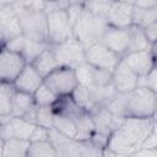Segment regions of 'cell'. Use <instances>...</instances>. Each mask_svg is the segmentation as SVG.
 Listing matches in <instances>:
<instances>
[{"label": "cell", "mask_w": 157, "mask_h": 157, "mask_svg": "<svg viewBox=\"0 0 157 157\" xmlns=\"http://www.w3.org/2000/svg\"><path fill=\"white\" fill-rule=\"evenodd\" d=\"M156 129L155 117L151 118H121L110 131L103 155L134 156L145 139Z\"/></svg>", "instance_id": "obj_1"}, {"label": "cell", "mask_w": 157, "mask_h": 157, "mask_svg": "<svg viewBox=\"0 0 157 157\" xmlns=\"http://www.w3.org/2000/svg\"><path fill=\"white\" fill-rule=\"evenodd\" d=\"M105 108L119 118H151L156 115L157 92L137 86L126 93H117Z\"/></svg>", "instance_id": "obj_2"}, {"label": "cell", "mask_w": 157, "mask_h": 157, "mask_svg": "<svg viewBox=\"0 0 157 157\" xmlns=\"http://www.w3.org/2000/svg\"><path fill=\"white\" fill-rule=\"evenodd\" d=\"M107 27L108 25L103 17L93 15L83 7V11L72 26V36L83 48H87L101 42Z\"/></svg>", "instance_id": "obj_3"}, {"label": "cell", "mask_w": 157, "mask_h": 157, "mask_svg": "<svg viewBox=\"0 0 157 157\" xmlns=\"http://www.w3.org/2000/svg\"><path fill=\"white\" fill-rule=\"evenodd\" d=\"M12 6L17 13L22 34H25L26 37L33 40L48 43L47 40V13L44 11L27 10L17 4H13Z\"/></svg>", "instance_id": "obj_4"}, {"label": "cell", "mask_w": 157, "mask_h": 157, "mask_svg": "<svg viewBox=\"0 0 157 157\" xmlns=\"http://www.w3.org/2000/svg\"><path fill=\"white\" fill-rule=\"evenodd\" d=\"M47 13V40L48 44H59L72 38V25L66 10H54Z\"/></svg>", "instance_id": "obj_5"}, {"label": "cell", "mask_w": 157, "mask_h": 157, "mask_svg": "<svg viewBox=\"0 0 157 157\" xmlns=\"http://www.w3.org/2000/svg\"><path fill=\"white\" fill-rule=\"evenodd\" d=\"M43 83L58 97L71 94L78 85L75 69L70 66H58L43 77Z\"/></svg>", "instance_id": "obj_6"}, {"label": "cell", "mask_w": 157, "mask_h": 157, "mask_svg": "<svg viewBox=\"0 0 157 157\" xmlns=\"http://www.w3.org/2000/svg\"><path fill=\"white\" fill-rule=\"evenodd\" d=\"M120 59L121 56L119 54H117L101 42L85 48V61L109 74H112V71L115 69Z\"/></svg>", "instance_id": "obj_7"}, {"label": "cell", "mask_w": 157, "mask_h": 157, "mask_svg": "<svg viewBox=\"0 0 157 157\" xmlns=\"http://www.w3.org/2000/svg\"><path fill=\"white\" fill-rule=\"evenodd\" d=\"M59 66L76 67L85 63V48L72 37L59 44H49Z\"/></svg>", "instance_id": "obj_8"}, {"label": "cell", "mask_w": 157, "mask_h": 157, "mask_svg": "<svg viewBox=\"0 0 157 157\" xmlns=\"http://www.w3.org/2000/svg\"><path fill=\"white\" fill-rule=\"evenodd\" d=\"M27 60L17 52L7 48H0V81L12 83L21 70L26 66Z\"/></svg>", "instance_id": "obj_9"}, {"label": "cell", "mask_w": 157, "mask_h": 157, "mask_svg": "<svg viewBox=\"0 0 157 157\" xmlns=\"http://www.w3.org/2000/svg\"><path fill=\"white\" fill-rule=\"evenodd\" d=\"M156 44L148 49L136 50L126 53L121 56L123 61L137 75L142 76L156 67V54H155Z\"/></svg>", "instance_id": "obj_10"}, {"label": "cell", "mask_w": 157, "mask_h": 157, "mask_svg": "<svg viewBox=\"0 0 157 157\" xmlns=\"http://www.w3.org/2000/svg\"><path fill=\"white\" fill-rule=\"evenodd\" d=\"M75 74L77 77L78 85L86 88L101 87L110 83V74L103 70H99L86 61L75 67Z\"/></svg>", "instance_id": "obj_11"}, {"label": "cell", "mask_w": 157, "mask_h": 157, "mask_svg": "<svg viewBox=\"0 0 157 157\" xmlns=\"http://www.w3.org/2000/svg\"><path fill=\"white\" fill-rule=\"evenodd\" d=\"M110 83L117 93H126L139 86V76L120 59L110 74Z\"/></svg>", "instance_id": "obj_12"}, {"label": "cell", "mask_w": 157, "mask_h": 157, "mask_svg": "<svg viewBox=\"0 0 157 157\" xmlns=\"http://www.w3.org/2000/svg\"><path fill=\"white\" fill-rule=\"evenodd\" d=\"M132 7L131 4L113 0L104 17L107 25L117 28L130 27L132 25Z\"/></svg>", "instance_id": "obj_13"}, {"label": "cell", "mask_w": 157, "mask_h": 157, "mask_svg": "<svg viewBox=\"0 0 157 157\" xmlns=\"http://www.w3.org/2000/svg\"><path fill=\"white\" fill-rule=\"evenodd\" d=\"M34 126H36L34 123L25 118L9 117L2 123H0V135L4 139L18 137V139L29 140Z\"/></svg>", "instance_id": "obj_14"}, {"label": "cell", "mask_w": 157, "mask_h": 157, "mask_svg": "<svg viewBox=\"0 0 157 157\" xmlns=\"http://www.w3.org/2000/svg\"><path fill=\"white\" fill-rule=\"evenodd\" d=\"M7 48L20 53L26 60L27 63H32V60L48 47V43H42V42H37L33 40L28 37H26L25 34H18L16 37H13L12 39L7 40L5 44Z\"/></svg>", "instance_id": "obj_15"}, {"label": "cell", "mask_w": 157, "mask_h": 157, "mask_svg": "<svg viewBox=\"0 0 157 157\" xmlns=\"http://www.w3.org/2000/svg\"><path fill=\"white\" fill-rule=\"evenodd\" d=\"M36 108L33 94L15 90L11 101V117L25 118L36 124Z\"/></svg>", "instance_id": "obj_16"}, {"label": "cell", "mask_w": 157, "mask_h": 157, "mask_svg": "<svg viewBox=\"0 0 157 157\" xmlns=\"http://www.w3.org/2000/svg\"><path fill=\"white\" fill-rule=\"evenodd\" d=\"M129 42H130L129 27H126V28H117V27L108 26L105 32H104V34H103V37H102V39H101L102 44H104L105 47H108L109 49H112L113 52L119 54L120 56L126 54L128 47H129Z\"/></svg>", "instance_id": "obj_17"}, {"label": "cell", "mask_w": 157, "mask_h": 157, "mask_svg": "<svg viewBox=\"0 0 157 157\" xmlns=\"http://www.w3.org/2000/svg\"><path fill=\"white\" fill-rule=\"evenodd\" d=\"M42 83L43 76L33 67L32 64L27 63L26 66L21 70V72L17 75V77L13 80L12 86L16 91L33 94Z\"/></svg>", "instance_id": "obj_18"}, {"label": "cell", "mask_w": 157, "mask_h": 157, "mask_svg": "<svg viewBox=\"0 0 157 157\" xmlns=\"http://www.w3.org/2000/svg\"><path fill=\"white\" fill-rule=\"evenodd\" d=\"M0 27L2 29L6 42L22 33L17 13L12 5L0 7Z\"/></svg>", "instance_id": "obj_19"}, {"label": "cell", "mask_w": 157, "mask_h": 157, "mask_svg": "<svg viewBox=\"0 0 157 157\" xmlns=\"http://www.w3.org/2000/svg\"><path fill=\"white\" fill-rule=\"evenodd\" d=\"M29 64H32L33 67H34L43 77L47 76L50 71H53L55 67L59 66V64H58V61H56V59H55V56H54V53H53L52 48L49 47V44H48V47H47L44 50H42V52L32 60V63H29Z\"/></svg>", "instance_id": "obj_20"}, {"label": "cell", "mask_w": 157, "mask_h": 157, "mask_svg": "<svg viewBox=\"0 0 157 157\" xmlns=\"http://www.w3.org/2000/svg\"><path fill=\"white\" fill-rule=\"evenodd\" d=\"M29 140L9 137L4 142V157H27Z\"/></svg>", "instance_id": "obj_21"}, {"label": "cell", "mask_w": 157, "mask_h": 157, "mask_svg": "<svg viewBox=\"0 0 157 157\" xmlns=\"http://www.w3.org/2000/svg\"><path fill=\"white\" fill-rule=\"evenodd\" d=\"M129 32H130V42H129V47H128V52H136V50H144V49H148L155 44H150V42L147 40L144 28L140 26H135L131 25L129 27Z\"/></svg>", "instance_id": "obj_22"}, {"label": "cell", "mask_w": 157, "mask_h": 157, "mask_svg": "<svg viewBox=\"0 0 157 157\" xmlns=\"http://www.w3.org/2000/svg\"><path fill=\"white\" fill-rule=\"evenodd\" d=\"M153 22H157V6L150 9H142L137 6L132 7V25L144 28Z\"/></svg>", "instance_id": "obj_23"}, {"label": "cell", "mask_w": 157, "mask_h": 157, "mask_svg": "<svg viewBox=\"0 0 157 157\" xmlns=\"http://www.w3.org/2000/svg\"><path fill=\"white\" fill-rule=\"evenodd\" d=\"M53 128L55 130H58L59 132L69 136V137L76 139V134H77L76 118L66 117V115H55L54 114Z\"/></svg>", "instance_id": "obj_24"}, {"label": "cell", "mask_w": 157, "mask_h": 157, "mask_svg": "<svg viewBox=\"0 0 157 157\" xmlns=\"http://www.w3.org/2000/svg\"><path fill=\"white\" fill-rule=\"evenodd\" d=\"M71 97L72 99L75 101V103L85 112V113H88L91 114L97 107L94 104V102L92 101L91 96H90V92L86 87L81 86V85H77L76 88L72 91L71 93Z\"/></svg>", "instance_id": "obj_25"}, {"label": "cell", "mask_w": 157, "mask_h": 157, "mask_svg": "<svg viewBox=\"0 0 157 157\" xmlns=\"http://www.w3.org/2000/svg\"><path fill=\"white\" fill-rule=\"evenodd\" d=\"M15 88L12 83L0 81V118L11 117V101Z\"/></svg>", "instance_id": "obj_26"}, {"label": "cell", "mask_w": 157, "mask_h": 157, "mask_svg": "<svg viewBox=\"0 0 157 157\" xmlns=\"http://www.w3.org/2000/svg\"><path fill=\"white\" fill-rule=\"evenodd\" d=\"M54 157L58 156L56 151L50 140H42V141H31L29 147L27 151V157Z\"/></svg>", "instance_id": "obj_27"}, {"label": "cell", "mask_w": 157, "mask_h": 157, "mask_svg": "<svg viewBox=\"0 0 157 157\" xmlns=\"http://www.w3.org/2000/svg\"><path fill=\"white\" fill-rule=\"evenodd\" d=\"M59 97L52 92L44 83H42L37 91L33 93V99L36 105H53Z\"/></svg>", "instance_id": "obj_28"}, {"label": "cell", "mask_w": 157, "mask_h": 157, "mask_svg": "<svg viewBox=\"0 0 157 157\" xmlns=\"http://www.w3.org/2000/svg\"><path fill=\"white\" fill-rule=\"evenodd\" d=\"M54 113L52 105H37L36 108V124L44 128H53Z\"/></svg>", "instance_id": "obj_29"}, {"label": "cell", "mask_w": 157, "mask_h": 157, "mask_svg": "<svg viewBox=\"0 0 157 157\" xmlns=\"http://www.w3.org/2000/svg\"><path fill=\"white\" fill-rule=\"evenodd\" d=\"M112 1L113 0H86L83 6L93 15H97L104 18Z\"/></svg>", "instance_id": "obj_30"}, {"label": "cell", "mask_w": 157, "mask_h": 157, "mask_svg": "<svg viewBox=\"0 0 157 157\" xmlns=\"http://www.w3.org/2000/svg\"><path fill=\"white\" fill-rule=\"evenodd\" d=\"M139 86H142V87H146V88H150V90L157 92V70H156V67H153L147 74L139 76Z\"/></svg>", "instance_id": "obj_31"}, {"label": "cell", "mask_w": 157, "mask_h": 157, "mask_svg": "<svg viewBox=\"0 0 157 157\" xmlns=\"http://www.w3.org/2000/svg\"><path fill=\"white\" fill-rule=\"evenodd\" d=\"M16 4L27 10H33V11L45 10V0H18Z\"/></svg>", "instance_id": "obj_32"}, {"label": "cell", "mask_w": 157, "mask_h": 157, "mask_svg": "<svg viewBox=\"0 0 157 157\" xmlns=\"http://www.w3.org/2000/svg\"><path fill=\"white\" fill-rule=\"evenodd\" d=\"M42 140H49V129L36 124L31 134L29 141H42Z\"/></svg>", "instance_id": "obj_33"}, {"label": "cell", "mask_w": 157, "mask_h": 157, "mask_svg": "<svg viewBox=\"0 0 157 157\" xmlns=\"http://www.w3.org/2000/svg\"><path fill=\"white\" fill-rule=\"evenodd\" d=\"M144 32H145V36H146L147 40L150 42V44H156V39H157V22H153V23L147 25L146 27H144Z\"/></svg>", "instance_id": "obj_34"}, {"label": "cell", "mask_w": 157, "mask_h": 157, "mask_svg": "<svg viewBox=\"0 0 157 157\" xmlns=\"http://www.w3.org/2000/svg\"><path fill=\"white\" fill-rule=\"evenodd\" d=\"M134 6L137 7H142V9H150V7H155L157 6V0H137Z\"/></svg>", "instance_id": "obj_35"}, {"label": "cell", "mask_w": 157, "mask_h": 157, "mask_svg": "<svg viewBox=\"0 0 157 157\" xmlns=\"http://www.w3.org/2000/svg\"><path fill=\"white\" fill-rule=\"evenodd\" d=\"M18 0H0V7L6 6V5H13L16 4Z\"/></svg>", "instance_id": "obj_36"}, {"label": "cell", "mask_w": 157, "mask_h": 157, "mask_svg": "<svg viewBox=\"0 0 157 157\" xmlns=\"http://www.w3.org/2000/svg\"><path fill=\"white\" fill-rule=\"evenodd\" d=\"M5 43H6V39H5V36H4L2 29H1V27H0V48H1V47H4V45H5Z\"/></svg>", "instance_id": "obj_37"}, {"label": "cell", "mask_w": 157, "mask_h": 157, "mask_svg": "<svg viewBox=\"0 0 157 157\" xmlns=\"http://www.w3.org/2000/svg\"><path fill=\"white\" fill-rule=\"evenodd\" d=\"M4 142H5V139L0 135V157L4 156Z\"/></svg>", "instance_id": "obj_38"}, {"label": "cell", "mask_w": 157, "mask_h": 157, "mask_svg": "<svg viewBox=\"0 0 157 157\" xmlns=\"http://www.w3.org/2000/svg\"><path fill=\"white\" fill-rule=\"evenodd\" d=\"M118 1H123V2H128V4H131V5H134L137 0H118Z\"/></svg>", "instance_id": "obj_39"}]
</instances>
